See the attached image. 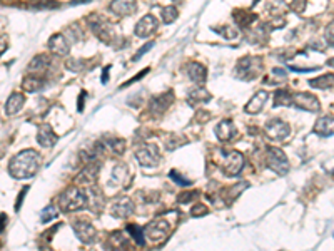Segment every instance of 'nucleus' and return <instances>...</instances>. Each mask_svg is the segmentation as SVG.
<instances>
[{
  "label": "nucleus",
  "instance_id": "f257e3e1",
  "mask_svg": "<svg viewBox=\"0 0 334 251\" xmlns=\"http://www.w3.org/2000/svg\"><path fill=\"white\" fill-rule=\"evenodd\" d=\"M42 156L34 149H25L17 152L9 162V173L15 179H29L39 171Z\"/></svg>",
  "mask_w": 334,
  "mask_h": 251
},
{
  "label": "nucleus",
  "instance_id": "f03ea898",
  "mask_svg": "<svg viewBox=\"0 0 334 251\" xmlns=\"http://www.w3.org/2000/svg\"><path fill=\"white\" fill-rule=\"evenodd\" d=\"M89 203V196L84 189L79 188H67L65 191L60 193L57 198V206L60 211L64 213H72L85 208V204Z\"/></svg>",
  "mask_w": 334,
  "mask_h": 251
},
{
  "label": "nucleus",
  "instance_id": "7ed1b4c3",
  "mask_svg": "<svg viewBox=\"0 0 334 251\" xmlns=\"http://www.w3.org/2000/svg\"><path fill=\"white\" fill-rule=\"evenodd\" d=\"M87 24H89L90 30L99 37L101 40L106 44H114L116 40V34H114V27L111 25V22L107 19L101 17L97 14H90V17L87 19Z\"/></svg>",
  "mask_w": 334,
  "mask_h": 251
},
{
  "label": "nucleus",
  "instance_id": "20e7f679",
  "mask_svg": "<svg viewBox=\"0 0 334 251\" xmlns=\"http://www.w3.org/2000/svg\"><path fill=\"white\" fill-rule=\"evenodd\" d=\"M261 72V59L246 56L239 59L236 67H234V75L241 80H253Z\"/></svg>",
  "mask_w": 334,
  "mask_h": 251
},
{
  "label": "nucleus",
  "instance_id": "39448f33",
  "mask_svg": "<svg viewBox=\"0 0 334 251\" xmlns=\"http://www.w3.org/2000/svg\"><path fill=\"white\" fill-rule=\"evenodd\" d=\"M266 162L271 171H274L279 176H286L289 171V161L282 149L279 147H267L266 151Z\"/></svg>",
  "mask_w": 334,
  "mask_h": 251
},
{
  "label": "nucleus",
  "instance_id": "423d86ee",
  "mask_svg": "<svg viewBox=\"0 0 334 251\" xmlns=\"http://www.w3.org/2000/svg\"><path fill=\"white\" fill-rule=\"evenodd\" d=\"M221 168L226 176H236L244 168V157L239 151H222Z\"/></svg>",
  "mask_w": 334,
  "mask_h": 251
},
{
  "label": "nucleus",
  "instance_id": "0eeeda50",
  "mask_svg": "<svg viewBox=\"0 0 334 251\" xmlns=\"http://www.w3.org/2000/svg\"><path fill=\"white\" fill-rule=\"evenodd\" d=\"M169 230H171V226H169V223L166 220H154L144 228V234L149 241L161 243L167 238Z\"/></svg>",
  "mask_w": 334,
  "mask_h": 251
},
{
  "label": "nucleus",
  "instance_id": "6e6552de",
  "mask_svg": "<svg viewBox=\"0 0 334 251\" xmlns=\"http://www.w3.org/2000/svg\"><path fill=\"white\" fill-rule=\"evenodd\" d=\"M135 157H137V161L142 166L151 168L159 162V159H161V152H159L156 144L144 143L135 149Z\"/></svg>",
  "mask_w": 334,
  "mask_h": 251
},
{
  "label": "nucleus",
  "instance_id": "1a4fd4ad",
  "mask_svg": "<svg viewBox=\"0 0 334 251\" xmlns=\"http://www.w3.org/2000/svg\"><path fill=\"white\" fill-rule=\"evenodd\" d=\"M264 131H266V134L269 136L271 139L284 141L289 136V133H291V128H289V124L284 122L282 119L274 117V119H269V121L266 122Z\"/></svg>",
  "mask_w": 334,
  "mask_h": 251
},
{
  "label": "nucleus",
  "instance_id": "9d476101",
  "mask_svg": "<svg viewBox=\"0 0 334 251\" xmlns=\"http://www.w3.org/2000/svg\"><path fill=\"white\" fill-rule=\"evenodd\" d=\"M293 106L308 112H319L321 104L316 96H311L308 92H299V94L293 96Z\"/></svg>",
  "mask_w": 334,
  "mask_h": 251
},
{
  "label": "nucleus",
  "instance_id": "9b49d317",
  "mask_svg": "<svg viewBox=\"0 0 334 251\" xmlns=\"http://www.w3.org/2000/svg\"><path fill=\"white\" fill-rule=\"evenodd\" d=\"M111 215L119 218V220H124V218H129L134 215V203L130 201L127 196H120L111 206Z\"/></svg>",
  "mask_w": 334,
  "mask_h": 251
},
{
  "label": "nucleus",
  "instance_id": "f8f14e48",
  "mask_svg": "<svg viewBox=\"0 0 334 251\" xmlns=\"http://www.w3.org/2000/svg\"><path fill=\"white\" fill-rule=\"evenodd\" d=\"M72 228H74L75 236H77L82 243L90 244V243H94V241H96V238H97V230L90 225V223H87V221H77V223H74V226H72Z\"/></svg>",
  "mask_w": 334,
  "mask_h": 251
},
{
  "label": "nucleus",
  "instance_id": "ddd939ff",
  "mask_svg": "<svg viewBox=\"0 0 334 251\" xmlns=\"http://www.w3.org/2000/svg\"><path fill=\"white\" fill-rule=\"evenodd\" d=\"M157 25H159V22L154 15L147 14L137 22V25H135V35L140 37V39H146V37L152 35L157 30Z\"/></svg>",
  "mask_w": 334,
  "mask_h": 251
},
{
  "label": "nucleus",
  "instance_id": "4468645a",
  "mask_svg": "<svg viewBox=\"0 0 334 251\" xmlns=\"http://www.w3.org/2000/svg\"><path fill=\"white\" fill-rule=\"evenodd\" d=\"M174 101V94L171 91L167 92V94H159V96H154L151 99V102H149V109H151V112H154V114H162L166 109L171 106V102Z\"/></svg>",
  "mask_w": 334,
  "mask_h": 251
},
{
  "label": "nucleus",
  "instance_id": "2eb2a0df",
  "mask_svg": "<svg viewBox=\"0 0 334 251\" xmlns=\"http://www.w3.org/2000/svg\"><path fill=\"white\" fill-rule=\"evenodd\" d=\"M49 51L52 54H57V56H67L70 51V46L67 39H65V35L54 34L51 39H49Z\"/></svg>",
  "mask_w": 334,
  "mask_h": 251
},
{
  "label": "nucleus",
  "instance_id": "dca6fc26",
  "mask_svg": "<svg viewBox=\"0 0 334 251\" xmlns=\"http://www.w3.org/2000/svg\"><path fill=\"white\" fill-rule=\"evenodd\" d=\"M185 72H187L189 79L194 80L197 86H202L207 79V70L202 64L199 62H189L185 64Z\"/></svg>",
  "mask_w": 334,
  "mask_h": 251
},
{
  "label": "nucleus",
  "instance_id": "f3484780",
  "mask_svg": "<svg viewBox=\"0 0 334 251\" xmlns=\"http://www.w3.org/2000/svg\"><path fill=\"white\" fill-rule=\"evenodd\" d=\"M59 141V136L54 133V129L49 124H42L37 131V143L43 147H52Z\"/></svg>",
  "mask_w": 334,
  "mask_h": 251
},
{
  "label": "nucleus",
  "instance_id": "a211bd4d",
  "mask_svg": "<svg viewBox=\"0 0 334 251\" xmlns=\"http://www.w3.org/2000/svg\"><path fill=\"white\" fill-rule=\"evenodd\" d=\"M313 133L322 138H329L334 134V117L332 116H322L316 121Z\"/></svg>",
  "mask_w": 334,
  "mask_h": 251
},
{
  "label": "nucleus",
  "instance_id": "6ab92c4d",
  "mask_svg": "<svg viewBox=\"0 0 334 251\" xmlns=\"http://www.w3.org/2000/svg\"><path fill=\"white\" fill-rule=\"evenodd\" d=\"M214 133H216L219 141H222V143H227V141H231L234 136H236L237 131H236V126L232 124V121L226 119V121H221L216 126Z\"/></svg>",
  "mask_w": 334,
  "mask_h": 251
},
{
  "label": "nucleus",
  "instance_id": "aec40b11",
  "mask_svg": "<svg viewBox=\"0 0 334 251\" xmlns=\"http://www.w3.org/2000/svg\"><path fill=\"white\" fill-rule=\"evenodd\" d=\"M267 97H269V94H267L266 91H259L256 92V94L251 97V101L246 104V112L249 114H257L261 111L262 107H264V104L267 102Z\"/></svg>",
  "mask_w": 334,
  "mask_h": 251
},
{
  "label": "nucleus",
  "instance_id": "412c9836",
  "mask_svg": "<svg viewBox=\"0 0 334 251\" xmlns=\"http://www.w3.org/2000/svg\"><path fill=\"white\" fill-rule=\"evenodd\" d=\"M49 65H51V57L40 54V56H35L29 62V65H27V70H29L32 75H37L39 72H43V70H45Z\"/></svg>",
  "mask_w": 334,
  "mask_h": 251
},
{
  "label": "nucleus",
  "instance_id": "4be33fe9",
  "mask_svg": "<svg viewBox=\"0 0 334 251\" xmlns=\"http://www.w3.org/2000/svg\"><path fill=\"white\" fill-rule=\"evenodd\" d=\"M109 9L116 15H119V17H125V15H132L135 12V9H137V5H135V2H124V0H119V2H112L109 5Z\"/></svg>",
  "mask_w": 334,
  "mask_h": 251
},
{
  "label": "nucleus",
  "instance_id": "5701e85b",
  "mask_svg": "<svg viewBox=\"0 0 334 251\" xmlns=\"http://www.w3.org/2000/svg\"><path fill=\"white\" fill-rule=\"evenodd\" d=\"M24 102H25V97L19 94V92H14V94L7 99V102H5V114L15 116V114L22 109V106H24Z\"/></svg>",
  "mask_w": 334,
  "mask_h": 251
},
{
  "label": "nucleus",
  "instance_id": "b1692460",
  "mask_svg": "<svg viewBox=\"0 0 334 251\" xmlns=\"http://www.w3.org/2000/svg\"><path fill=\"white\" fill-rule=\"evenodd\" d=\"M96 174H97V164H89L87 169H84V171L79 174L75 183L82 184V186H85V188H92V184L96 181Z\"/></svg>",
  "mask_w": 334,
  "mask_h": 251
},
{
  "label": "nucleus",
  "instance_id": "393cba45",
  "mask_svg": "<svg viewBox=\"0 0 334 251\" xmlns=\"http://www.w3.org/2000/svg\"><path fill=\"white\" fill-rule=\"evenodd\" d=\"M127 173H129L127 168L124 164H117L114 168L112 178H111V181H109V184H111V186H122V184L127 181Z\"/></svg>",
  "mask_w": 334,
  "mask_h": 251
},
{
  "label": "nucleus",
  "instance_id": "a878e982",
  "mask_svg": "<svg viewBox=\"0 0 334 251\" xmlns=\"http://www.w3.org/2000/svg\"><path fill=\"white\" fill-rule=\"evenodd\" d=\"M43 86H45L43 79L37 77V75H27V77H24V82H22V87L27 92H39Z\"/></svg>",
  "mask_w": 334,
  "mask_h": 251
},
{
  "label": "nucleus",
  "instance_id": "bb28decb",
  "mask_svg": "<svg viewBox=\"0 0 334 251\" xmlns=\"http://www.w3.org/2000/svg\"><path fill=\"white\" fill-rule=\"evenodd\" d=\"M127 243H129V238L125 239L124 233H112L111 238H109V244H111V249L112 251H124L127 248Z\"/></svg>",
  "mask_w": 334,
  "mask_h": 251
},
{
  "label": "nucleus",
  "instance_id": "cd10ccee",
  "mask_svg": "<svg viewBox=\"0 0 334 251\" xmlns=\"http://www.w3.org/2000/svg\"><path fill=\"white\" fill-rule=\"evenodd\" d=\"M209 99H211V94L204 89V87H197V89L189 92V104L190 106H196V104H199V102H207Z\"/></svg>",
  "mask_w": 334,
  "mask_h": 251
},
{
  "label": "nucleus",
  "instance_id": "c85d7f7f",
  "mask_svg": "<svg viewBox=\"0 0 334 251\" xmlns=\"http://www.w3.org/2000/svg\"><path fill=\"white\" fill-rule=\"evenodd\" d=\"M332 84H334V74H324V75H319V77L309 80V86L313 87V89H327V87Z\"/></svg>",
  "mask_w": 334,
  "mask_h": 251
},
{
  "label": "nucleus",
  "instance_id": "c756f323",
  "mask_svg": "<svg viewBox=\"0 0 334 251\" xmlns=\"http://www.w3.org/2000/svg\"><path fill=\"white\" fill-rule=\"evenodd\" d=\"M274 106H293V96L286 89H279L274 92Z\"/></svg>",
  "mask_w": 334,
  "mask_h": 251
},
{
  "label": "nucleus",
  "instance_id": "7c9ffc66",
  "mask_svg": "<svg viewBox=\"0 0 334 251\" xmlns=\"http://www.w3.org/2000/svg\"><path fill=\"white\" fill-rule=\"evenodd\" d=\"M267 35H269V32H267V29H266V25H264V24L257 25L256 29H251V32H249V39H251V40H254V42L266 40V39H267Z\"/></svg>",
  "mask_w": 334,
  "mask_h": 251
},
{
  "label": "nucleus",
  "instance_id": "2f4dec72",
  "mask_svg": "<svg viewBox=\"0 0 334 251\" xmlns=\"http://www.w3.org/2000/svg\"><path fill=\"white\" fill-rule=\"evenodd\" d=\"M104 144H107L114 152H116V154H122L124 149H125L124 139H119V138H107V139H104Z\"/></svg>",
  "mask_w": 334,
  "mask_h": 251
},
{
  "label": "nucleus",
  "instance_id": "473e14b6",
  "mask_svg": "<svg viewBox=\"0 0 334 251\" xmlns=\"http://www.w3.org/2000/svg\"><path fill=\"white\" fill-rule=\"evenodd\" d=\"M177 9L174 7V5H169V7H164L162 9V20L164 24H172L174 20H177Z\"/></svg>",
  "mask_w": 334,
  "mask_h": 251
},
{
  "label": "nucleus",
  "instance_id": "72a5a7b5",
  "mask_svg": "<svg viewBox=\"0 0 334 251\" xmlns=\"http://www.w3.org/2000/svg\"><path fill=\"white\" fill-rule=\"evenodd\" d=\"M125 230H127V234H130V236L134 238V241L137 243V244H142L144 243V231H140V228L139 226H135V225H129L127 228H125Z\"/></svg>",
  "mask_w": 334,
  "mask_h": 251
},
{
  "label": "nucleus",
  "instance_id": "f704fd0d",
  "mask_svg": "<svg viewBox=\"0 0 334 251\" xmlns=\"http://www.w3.org/2000/svg\"><path fill=\"white\" fill-rule=\"evenodd\" d=\"M185 143H187V141L180 139L179 136H176V134H171V136H167V138H166V147H167L169 151L177 149L180 144H185Z\"/></svg>",
  "mask_w": 334,
  "mask_h": 251
},
{
  "label": "nucleus",
  "instance_id": "c9c22d12",
  "mask_svg": "<svg viewBox=\"0 0 334 251\" xmlns=\"http://www.w3.org/2000/svg\"><path fill=\"white\" fill-rule=\"evenodd\" d=\"M57 215H59V211H57L56 206H54V204H49L47 208L42 211V218H40V221H42V223H49V221L56 220Z\"/></svg>",
  "mask_w": 334,
  "mask_h": 251
},
{
  "label": "nucleus",
  "instance_id": "e433bc0d",
  "mask_svg": "<svg viewBox=\"0 0 334 251\" xmlns=\"http://www.w3.org/2000/svg\"><path fill=\"white\" fill-rule=\"evenodd\" d=\"M69 70H75V72H79V70L84 69V61L82 59H67V62H65Z\"/></svg>",
  "mask_w": 334,
  "mask_h": 251
},
{
  "label": "nucleus",
  "instance_id": "4c0bfd02",
  "mask_svg": "<svg viewBox=\"0 0 334 251\" xmlns=\"http://www.w3.org/2000/svg\"><path fill=\"white\" fill-rule=\"evenodd\" d=\"M216 32L222 34L224 37H226V39H236V37L239 35V32H237L236 27H222L221 30H216Z\"/></svg>",
  "mask_w": 334,
  "mask_h": 251
},
{
  "label": "nucleus",
  "instance_id": "58836bf2",
  "mask_svg": "<svg viewBox=\"0 0 334 251\" xmlns=\"http://www.w3.org/2000/svg\"><path fill=\"white\" fill-rule=\"evenodd\" d=\"M171 179H174V181H176L177 184H180V186H190V184H193V181H190V179H184V178L180 176V174H177L176 171H171Z\"/></svg>",
  "mask_w": 334,
  "mask_h": 251
},
{
  "label": "nucleus",
  "instance_id": "ea45409f",
  "mask_svg": "<svg viewBox=\"0 0 334 251\" xmlns=\"http://www.w3.org/2000/svg\"><path fill=\"white\" fill-rule=\"evenodd\" d=\"M326 40L331 44V46H334V20L329 22L326 27Z\"/></svg>",
  "mask_w": 334,
  "mask_h": 251
},
{
  "label": "nucleus",
  "instance_id": "a19ab883",
  "mask_svg": "<svg viewBox=\"0 0 334 251\" xmlns=\"http://www.w3.org/2000/svg\"><path fill=\"white\" fill-rule=\"evenodd\" d=\"M289 9L294 10V12L301 14V12H303V10L306 9V2H298V0H296V2H291V4H289Z\"/></svg>",
  "mask_w": 334,
  "mask_h": 251
},
{
  "label": "nucleus",
  "instance_id": "79ce46f5",
  "mask_svg": "<svg viewBox=\"0 0 334 251\" xmlns=\"http://www.w3.org/2000/svg\"><path fill=\"white\" fill-rule=\"evenodd\" d=\"M152 46H154V42H149V44H146V46H144V47H142V49H139V52H137V54H135V57H134V61H139V59H140L142 56H144V54H146L147 51H149V49H151Z\"/></svg>",
  "mask_w": 334,
  "mask_h": 251
},
{
  "label": "nucleus",
  "instance_id": "37998d69",
  "mask_svg": "<svg viewBox=\"0 0 334 251\" xmlns=\"http://www.w3.org/2000/svg\"><path fill=\"white\" fill-rule=\"evenodd\" d=\"M201 213H206V206L199 204V206H196V208H193V215L194 216H199Z\"/></svg>",
  "mask_w": 334,
  "mask_h": 251
},
{
  "label": "nucleus",
  "instance_id": "c03bdc74",
  "mask_svg": "<svg viewBox=\"0 0 334 251\" xmlns=\"http://www.w3.org/2000/svg\"><path fill=\"white\" fill-rule=\"evenodd\" d=\"M194 196H196V193H189V194H182V196H180V198H179V201H180V203H187V201H189L190 198H194Z\"/></svg>",
  "mask_w": 334,
  "mask_h": 251
},
{
  "label": "nucleus",
  "instance_id": "a18cd8bd",
  "mask_svg": "<svg viewBox=\"0 0 334 251\" xmlns=\"http://www.w3.org/2000/svg\"><path fill=\"white\" fill-rule=\"evenodd\" d=\"M109 69H111V67H106V69H104V74H102V84H107V80H109Z\"/></svg>",
  "mask_w": 334,
  "mask_h": 251
},
{
  "label": "nucleus",
  "instance_id": "49530a36",
  "mask_svg": "<svg viewBox=\"0 0 334 251\" xmlns=\"http://www.w3.org/2000/svg\"><path fill=\"white\" fill-rule=\"evenodd\" d=\"M84 97H85V92H80V101H79V111H82V107H84Z\"/></svg>",
  "mask_w": 334,
  "mask_h": 251
},
{
  "label": "nucleus",
  "instance_id": "de8ad7c7",
  "mask_svg": "<svg viewBox=\"0 0 334 251\" xmlns=\"http://www.w3.org/2000/svg\"><path fill=\"white\" fill-rule=\"evenodd\" d=\"M4 228H5V215H2V231H4Z\"/></svg>",
  "mask_w": 334,
  "mask_h": 251
},
{
  "label": "nucleus",
  "instance_id": "09e8293b",
  "mask_svg": "<svg viewBox=\"0 0 334 251\" xmlns=\"http://www.w3.org/2000/svg\"><path fill=\"white\" fill-rule=\"evenodd\" d=\"M327 64H329V65H334V61H329V62H327Z\"/></svg>",
  "mask_w": 334,
  "mask_h": 251
}]
</instances>
